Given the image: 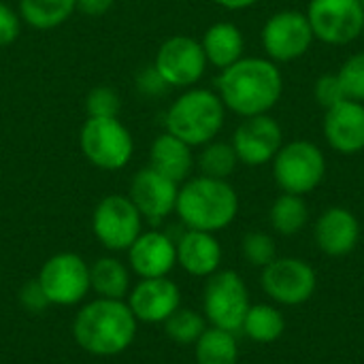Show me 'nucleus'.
<instances>
[{
	"instance_id": "6e6552de",
	"label": "nucleus",
	"mask_w": 364,
	"mask_h": 364,
	"mask_svg": "<svg viewBox=\"0 0 364 364\" xmlns=\"http://www.w3.org/2000/svg\"><path fill=\"white\" fill-rule=\"evenodd\" d=\"M143 215L128 196H105L92 215V230L96 239L111 252L128 250L141 235Z\"/></svg>"
},
{
	"instance_id": "ddd939ff",
	"label": "nucleus",
	"mask_w": 364,
	"mask_h": 364,
	"mask_svg": "<svg viewBox=\"0 0 364 364\" xmlns=\"http://www.w3.org/2000/svg\"><path fill=\"white\" fill-rule=\"evenodd\" d=\"M262 288L282 305H301L316 292V271L296 258H275L264 267Z\"/></svg>"
},
{
	"instance_id": "7c9ffc66",
	"label": "nucleus",
	"mask_w": 364,
	"mask_h": 364,
	"mask_svg": "<svg viewBox=\"0 0 364 364\" xmlns=\"http://www.w3.org/2000/svg\"><path fill=\"white\" fill-rule=\"evenodd\" d=\"M343 92L350 100H364V51L354 53L350 60L343 62L341 70L337 73Z\"/></svg>"
},
{
	"instance_id": "9d476101",
	"label": "nucleus",
	"mask_w": 364,
	"mask_h": 364,
	"mask_svg": "<svg viewBox=\"0 0 364 364\" xmlns=\"http://www.w3.org/2000/svg\"><path fill=\"white\" fill-rule=\"evenodd\" d=\"M154 68L168 87L194 85L207 68V58L200 41L186 34L166 38L156 53Z\"/></svg>"
},
{
	"instance_id": "c85d7f7f",
	"label": "nucleus",
	"mask_w": 364,
	"mask_h": 364,
	"mask_svg": "<svg viewBox=\"0 0 364 364\" xmlns=\"http://www.w3.org/2000/svg\"><path fill=\"white\" fill-rule=\"evenodd\" d=\"M164 331L173 341L188 346V343H196L207 328H205V320L200 314H196L192 309H177L164 322Z\"/></svg>"
},
{
	"instance_id": "2f4dec72",
	"label": "nucleus",
	"mask_w": 364,
	"mask_h": 364,
	"mask_svg": "<svg viewBox=\"0 0 364 364\" xmlns=\"http://www.w3.org/2000/svg\"><path fill=\"white\" fill-rule=\"evenodd\" d=\"M275 241L264 232H250L243 239V256L254 267H269L275 260Z\"/></svg>"
},
{
	"instance_id": "f704fd0d",
	"label": "nucleus",
	"mask_w": 364,
	"mask_h": 364,
	"mask_svg": "<svg viewBox=\"0 0 364 364\" xmlns=\"http://www.w3.org/2000/svg\"><path fill=\"white\" fill-rule=\"evenodd\" d=\"M21 30V17L4 2H0V47H9L17 41Z\"/></svg>"
},
{
	"instance_id": "20e7f679",
	"label": "nucleus",
	"mask_w": 364,
	"mask_h": 364,
	"mask_svg": "<svg viewBox=\"0 0 364 364\" xmlns=\"http://www.w3.org/2000/svg\"><path fill=\"white\" fill-rule=\"evenodd\" d=\"M226 107L222 98L203 87L183 92L166 111V132L190 147L211 143L224 126Z\"/></svg>"
},
{
	"instance_id": "6ab92c4d",
	"label": "nucleus",
	"mask_w": 364,
	"mask_h": 364,
	"mask_svg": "<svg viewBox=\"0 0 364 364\" xmlns=\"http://www.w3.org/2000/svg\"><path fill=\"white\" fill-rule=\"evenodd\" d=\"M360 239V224L354 213L343 207L324 211L316 224V241L328 256L350 254Z\"/></svg>"
},
{
	"instance_id": "c756f323",
	"label": "nucleus",
	"mask_w": 364,
	"mask_h": 364,
	"mask_svg": "<svg viewBox=\"0 0 364 364\" xmlns=\"http://www.w3.org/2000/svg\"><path fill=\"white\" fill-rule=\"evenodd\" d=\"M83 107L87 117H117L122 111V98L109 85H96L87 92Z\"/></svg>"
},
{
	"instance_id": "423d86ee",
	"label": "nucleus",
	"mask_w": 364,
	"mask_h": 364,
	"mask_svg": "<svg viewBox=\"0 0 364 364\" xmlns=\"http://www.w3.org/2000/svg\"><path fill=\"white\" fill-rule=\"evenodd\" d=\"M326 173V160L318 145L292 141L273 158V177L286 194H307L320 186Z\"/></svg>"
},
{
	"instance_id": "4468645a",
	"label": "nucleus",
	"mask_w": 364,
	"mask_h": 364,
	"mask_svg": "<svg viewBox=\"0 0 364 364\" xmlns=\"http://www.w3.org/2000/svg\"><path fill=\"white\" fill-rule=\"evenodd\" d=\"M232 149L243 164L260 166L273 160L282 149V126L267 113L245 117V122L235 130Z\"/></svg>"
},
{
	"instance_id": "e433bc0d",
	"label": "nucleus",
	"mask_w": 364,
	"mask_h": 364,
	"mask_svg": "<svg viewBox=\"0 0 364 364\" xmlns=\"http://www.w3.org/2000/svg\"><path fill=\"white\" fill-rule=\"evenodd\" d=\"M213 2L228 9V11H241V9H247V6L256 4L258 0H213Z\"/></svg>"
},
{
	"instance_id": "a878e982",
	"label": "nucleus",
	"mask_w": 364,
	"mask_h": 364,
	"mask_svg": "<svg viewBox=\"0 0 364 364\" xmlns=\"http://www.w3.org/2000/svg\"><path fill=\"white\" fill-rule=\"evenodd\" d=\"M241 331L258 343H271V341H277L282 337L284 318L271 305H256V307L247 309V316L243 320Z\"/></svg>"
},
{
	"instance_id": "473e14b6",
	"label": "nucleus",
	"mask_w": 364,
	"mask_h": 364,
	"mask_svg": "<svg viewBox=\"0 0 364 364\" xmlns=\"http://www.w3.org/2000/svg\"><path fill=\"white\" fill-rule=\"evenodd\" d=\"M314 94H316V100H318L324 109H331V107H335V105H339L341 100L348 98L337 75H324V77H320V79L316 81Z\"/></svg>"
},
{
	"instance_id": "b1692460",
	"label": "nucleus",
	"mask_w": 364,
	"mask_h": 364,
	"mask_svg": "<svg viewBox=\"0 0 364 364\" xmlns=\"http://www.w3.org/2000/svg\"><path fill=\"white\" fill-rule=\"evenodd\" d=\"M128 284V271L115 258H100L90 267V288H94L102 299H124Z\"/></svg>"
},
{
	"instance_id": "dca6fc26",
	"label": "nucleus",
	"mask_w": 364,
	"mask_h": 364,
	"mask_svg": "<svg viewBox=\"0 0 364 364\" xmlns=\"http://www.w3.org/2000/svg\"><path fill=\"white\" fill-rule=\"evenodd\" d=\"M179 288L166 277L141 279L130 292L128 307L134 314L136 322L160 324L166 322L179 309Z\"/></svg>"
},
{
	"instance_id": "f8f14e48",
	"label": "nucleus",
	"mask_w": 364,
	"mask_h": 364,
	"mask_svg": "<svg viewBox=\"0 0 364 364\" xmlns=\"http://www.w3.org/2000/svg\"><path fill=\"white\" fill-rule=\"evenodd\" d=\"M314 30L309 26L307 15L299 11H282L269 17V21L262 28V45L269 58L277 62H290L311 47L314 43Z\"/></svg>"
},
{
	"instance_id": "393cba45",
	"label": "nucleus",
	"mask_w": 364,
	"mask_h": 364,
	"mask_svg": "<svg viewBox=\"0 0 364 364\" xmlns=\"http://www.w3.org/2000/svg\"><path fill=\"white\" fill-rule=\"evenodd\" d=\"M237 339L235 333L222 328H209L196 341V363L198 364H237Z\"/></svg>"
},
{
	"instance_id": "7ed1b4c3",
	"label": "nucleus",
	"mask_w": 364,
	"mask_h": 364,
	"mask_svg": "<svg viewBox=\"0 0 364 364\" xmlns=\"http://www.w3.org/2000/svg\"><path fill=\"white\" fill-rule=\"evenodd\" d=\"M175 211L190 230L215 232L237 218L239 198L226 179L200 175L179 188Z\"/></svg>"
},
{
	"instance_id": "a211bd4d",
	"label": "nucleus",
	"mask_w": 364,
	"mask_h": 364,
	"mask_svg": "<svg viewBox=\"0 0 364 364\" xmlns=\"http://www.w3.org/2000/svg\"><path fill=\"white\" fill-rule=\"evenodd\" d=\"M128 260L132 271L143 279L166 277V273H171L177 262V245L164 232H141L128 247Z\"/></svg>"
},
{
	"instance_id": "bb28decb",
	"label": "nucleus",
	"mask_w": 364,
	"mask_h": 364,
	"mask_svg": "<svg viewBox=\"0 0 364 364\" xmlns=\"http://www.w3.org/2000/svg\"><path fill=\"white\" fill-rule=\"evenodd\" d=\"M309 211L305 200L299 194H284L271 207V224L279 235H296L305 228Z\"/></svg>"
},
{
	"instance_id": "72a5a7b5",
	"label": "nucleus",
	"mask_w": 364,
	"mask_h": 364,
	"mask_svg": "<svg viewBox=\"0 0 364 364\" xmlns=\"http://www.w3.org/2000/svg\"><path fill=\"white\" fill-rule=\"evenodd\" d=\"M19 303L30 314H41L51 305L38 279H30L28 284H23V288L19 290Z\"/></svg>"
},
{
	"instance_id": "0eeeda50",
	"label": "nucleus",
	"mask_w": 364,
	"mask_h": 364,
	"mask_svg": "<svg viewBox=\"0 0 364 364\" xmlns=\"http://www.w3.org/2000/svg\"><path fill=\"white\" fill-rule=\"evenodd\" d=\"M307 19L314 36L328 45H348L364 32L360 0H311Z\"/></svg>"
},
{
	"instance_id": "4be33fe9",
	"label": "nucleus",
	"mask_w": 364,
	"mask_h": 364,
	"mask_svg": "<svg viewBox=\"0 0 364 364\" xmlns=\"http://www.w3.org/2000/svg\"><path fill=\"white\" fill-rule=\"evenodd\" d=\"M203 51L207 58V64H213L215 68L224 70L230 64H235L237 60L243 58V34L241 30L230 23V21H218L211 28H207L203 41Z\"/></svg>"
},
{
	"instance_id": "4c0bfd02",
	"label": "nucleus",
	"mask_w": 364,
	"mask_h": 364,
	"mask_svg": "<svg viewBox=\"0 0 364 364\" xmlns=\"http://www.w3.org/2000/svg\"><path fill=\"white\" fill-rule=\"evenodd\" d=\"M360 4H363V6H364V0H360Z\"/></svg>"
},
{
	"instance_id": "f03ea898",
	"label": "nucleus",
	"mask_w": 364,
	"mask_h": 364,
	"mask_svg": "<svg viewBox=\"0 0 364 364\" xmlns=\"http://www.w3.org/2000/svg\"><path fill=\"white\" fill-rule=\"evenodd\" d=\"M75 341L94 356H117L136 337V318L128 305L115 299L87 303L73 324Z\"/></svg>"
},
{
	"instance_id": "39448f33",
	"label": "nucleus",
	"mask_w": 364,
	"mask_h": 364,
	"mask_svg": "<svg viewBox=\"0 0 364 364\" xmlns=\"http://www.w3.org/2000/svg\"><path fill=\"white\" fill-rule=\"evenodd\" d=\"M79 147L102 171L124 168L134 154L132 134L117 117H87L79 130Z\"/></svg>"
},
{
	"instance_id": "9b49d317",
	"label": "nucleus",
	"mask_w": 364,
	"mask_h": 364,
	"mask_svg": "<svg viewBox=\"0 0 364 364\" xmlns=\"http://www.w3.org/2000/svg\"><path fill=\"white\" fill-rule=\"evenodd\" d=\"M38 282L51 305L70 307L90 290V267L77 254H55L43 264Z\"/></svg>"
},
{
	"instance_id": "aec40b11",
	"label": "nucleus",
	"mask_w": 364,
	"mask_h": 364,
	"mask_svg": "<svg viewBox=\"0 0 364 364\" xmlns=\"http://www.w3.org/2000/svg\"><path fill=\"white\" fill-rule=\"evenodd\" d=\"M177 262L196 277L213 275L222 262V247L211 232L188 230L177 243Z\"/></svg>"
},
{
	"instance_id": "5701e85b",
	"label": "nucleus",
	"mask_w": 364,
	"mask_h": 364,
	"mask_svg": "<svg viewBox=\"0 0 364 364\" xmlns=\"http://www.w3.org/2000/svg\"><path fill=\"white\" fill-rule=\"evenodd\" d=\"M75 11V0H19V17L36 30L62 26Z\"/></svg>"
},
{
	"instance_id": "c9c22d12",
	"label": "nucleus",
	"mask_w": 364,
	"mask_h": 364,
	"mask_svg": "<svg viewBox=\"0 0 364 364\" xmlns=\"http://www.w3.org/2000/svg\"><path fill=\"white\" fill-rule=\"evenodd\" d=\"M77 11L87 17H102L111 11L115 0H75Z\"/></svg>"
},
{
	"instance_id": "412c9836",
	"label": "nucleus",
	"mask_w": 364,
	"mask_h": 364,
	"mask_svg": "<svg viewBox=\"0 0 364 364\" xmlns=\"http://www.w3.org/2000/svg\"><path fill=\"white\" fill-rule=\"evenodd\" d=\"M149 166L171 181L181 183L194 166L192 147L171 132H164L149 147Z\"/></svg>"
},
{
	"instance_id": "f257e3e1",
	"label": "nucleus",
	"mask_w": 364,
	"mask_h": 364,
	"mask_svg": "<svg viewBox=\"0 0 364 364\" xmlns=\"http://www.w3.org/2000/svg\"><path fill=\"white\" fill-rule=\"evenodd\" d=\"M282 90L279 68L264 58H241L218 77V96L224 107L243 117L269 113L282 98Z\"/></svg>"
},
{
	"instance_id": "cd10ccee",
	"label": "nucleus",
	"mask_w": 364,
	"mask_h": 364,
	"mask_svg": "<svg viewBox=\"0 0 364 364\" xmlns=\"http://www.w3.org/2000/svg\"><path fill=\"white\" fill-rule=\"evenodd\" d=\"M239 158L232 149V145L228 143H207L205 149L198 156V166L203 171L205 177H213V179H226L228 175L235 173Z\"/></svg>"
},
{
	"instance_id": "1a4fd4ad",
	"label": "nucleus",
	"mask_w": 364,
	"mask_h": 364,
	"mask_svg": "<svg viewBox=\"0 0 364 364\" xmlns=\"http://www.w3.org/2000/svg\"><path fill=\"white\" fill-rule=\"evenodd\" d=\"M250 309V296L243 279L235 271L215 273L205 288V314L215 328L237 333Z\"/></svg>"
},
{
	"instance_id": "58836bf2",
	"label": "nucleus",
	"mask_w": 364,
	"mask_h": 364,
	"mask_svg": "<svg viewBox=\"0 0 364 364\" xmlns=\"http://www.w3.org/2000/svg\"><path fill=\"white\" fill-rule=\"evenodd\" d=\"M363 34H364V32H363Z\"/></svg>"
},
{
	"instance_id": "f3484780",
	"label": "nucleus",
	"mask_w": 364,
	"mask_h": 364,
	"mask_svg": "<svg viewBox=\"0 0 364 364\" xmlns=\"http://www.w3.org/2000/svg\"><path fill=\"white\" fill-rule=\"evenodd\" d=\"M324 136L339 154H358L364 149V105L358 100H341L326 109Z\"/></svg>"
},
{
	"instance_id": "2eb2a0df",
	"label": "nucleus",
	"mask_w": 364,
	"mask_h": 364,
	"mask_svg": "<svg viewBox=\"0 0 364 364\" xmlns=\"http://www.w3.org/2000/svg\"><path fill=\"white\" fill-rule=\"evenodd\" d=\"M177 194H179V183L171 181L168 177L147 166L132 177L128 198L134 203V207L147 222L158 224L175 211Z\"/></svg>"
}]
</instances>
